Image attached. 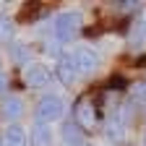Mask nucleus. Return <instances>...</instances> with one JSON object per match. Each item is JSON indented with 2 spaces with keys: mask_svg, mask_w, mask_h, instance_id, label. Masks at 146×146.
Instances as JSON below:
<instances>
[{
  "mask_svg": "<svg viewBox=\"0 0 146 146\" xmlns=\"http://www.w3.org/2000/svg\"><path fill=\"white\" fill-rule=\"evenodd\" d=\"M81 31H84V13L76 11V8L58 13L55 21H52V34L60 44H70Z\"/></svg>",
  "mask_w": 146,
  "mask_h": 146,
  "instance_id": "obj_1",
  "label": "nucleus"
},
{
  "mask_svg": "<svg viewBox=\"0 0 146 146\" xmlns=\"http://www.w3.org/2000/svg\"><path fill=\"white\" fill-rule=\"evenodd\" d=\"M63 112H65V102H63L60 94H52V91L42 94L39 102H36V107H34V117H36V123H44V125H50V123H55V120H60Z\"/></svg>",
  "mask_w": 146,
  "mask_h": 146,
  "instance_id": "obj_2",
  "label": "nucleus"
},
{
  "mask_svg": "<svg viewBox=\"0 0 146 146\" xmlns=\"http://www.w3.org/2000/svg\"><path fill=\"white\" fill-rule=\"evenodd\" d=\"M125 133H128V123L123 117L120 110H112L107 117H104V128H102V136L107 143H112V146H120L125 141Z\"/></svg>",
  "mask_w": 146,
  "mask_h": 146,
  "instance_id": "obj_3",
  "label": "nucleus"
},
{
  "mask_svg": "<svg viewBox=\"0 0 146 146\" xmlns=\"http://www.w3.org/2000/svg\"><path fill=\"white\" fill-rule=\"evenodd\" d=\"M24 81L29 89H47L55 81V68L47 63H31L24 68Z\"/></svg>",
  "mask_w": 146,
  "mask_h": 146,
  "instance_id": "obj_4",
  "label": "nucleus"
},
{
  "mask_svg": "<svg viewBox=\"0 0 146 146\" xmlns=\"http://www.w3.org/2000/svg\"><path fill=\"white\" fill-rule=\"evenodd\" d=\"M55 78H58L63 86H73L78 78H81V73H78V65L76 60H73V52H63L58 60H55Z\"/></svg>",
  "mask_w": 146,
  "mask_h": 146,
  "instance_id": "obj_5",
  "label": "nucleus"
},
{
  "mask_svg": "<svg viewBox=\"0 0 146 146\" xmlns=\"http://www.w3.org/2000/svg\"><path fill=\"white\" fill-rule=\"evenodd\" d=\"M73 60H76V65H78V73L81 76H91L99 65H102V58H99V52L94 50V47H76L73 50Z\"/></svg>",
  "mask_w": 146,
  "mask_h": 146,
  "instance_id": "obj_6",
  "label": "nucleus"
},
{
  "mask_svg": "<svg viewBox=\"0 0 146 146\" xmlns=\"http://www.w3.org/2000/svg\"><path fill=\"white\" fill-rule=\"evenodd\" d=\"M73 123H76L81 131H91L97 125V104L91 99H78L76 102V110H73Z\"/></svg>",
  "mask_w": 146,
  "mask_h": 146,
  "instance_id": "obj_7",
  "label": "nucleus"
},
{
  "mask_svg": "<svg viewBox=\"0 0 146 146\" xmlns=\"http://www.w3.org/2000/svg\"><path fill=\"white\" fill-rule=\"evenodd\" d=\"M24 110H26V104H24V99L18 94H5L3 102H0V115H3V120H8L11 125L24 117Z\"/></svg>",
  "mask_w": 146,
  "mask_h": 146,
  "instance_id": "obj_8",
  "label": "nucleus"
},
{
  "mask_svg": "<svg viewBox=\"0 0 146 146\" xmlns=\"http://www.w3.org/2000/svg\"><path fill=\"white\" fill-rule=\"evenodd\" d=\"M29 143L31 146H55L52 128L44 125V123H34L31 125V133H29Z\"/></svg>",
  "mask_w": 146,
  "mask_h": 146,
  "instance_id": "obj_9",
  "label": "nucleus"
},
{
  "mask_svg": "<svg viewBox=\"0 0 146 146\" xmlns=\"http://www.w3.org/2000/svg\"><path fill=\"white\" fill-rule=\"evenodd\" d=\"M8 52H11V60L16 65H21V68L34 63V50L26 42H13V44H8Z\"/></svg>",
  "mask_w": 146,
  "mask_h": 146,
  "instance_id": "obj_10",
  "label": "nucleus"
},
{
  "mask_svg": "<svg viewBox=\"0 0 146 146\" xmlns=\"http://www.w3.org/2000/svg\"><path fill=\"white\" fill-rule=\"evenodd\" d=\"M3 141H5V146H29V133L21 123H13V125L5 128Z\"/></svg>",
  "mask_w": 146,
  "mask_h": 146,
  "instance_id": "obj_11",
  "label": "nucleus"
},
{
  "mask_svg": "<svg viewBox=\"0 0 146 146\" xmlns=\"http://www.w3.org/2000/svg\"><path fill=\"white\" fill-rule=\"evenodd\" d=\"M60 138H63L65 146H78V143H84V131L73 120H65L63 128H60Z\"/></svg>",
  "mask_w": 146,
  "mask_h": 146,
  "instance_id": "obj_12",
  "label": "nucleus"
},
{
  "mask_svg": "<svg viewBox=\"0 0 146 146\" xmlns=\"http://www.w3.org/2000/svg\"><path fill=\"white\" fill-rule=\"evenodd\" d=\"M16 42V24L13 18L0 13V44H13Z\"/></svg>",
  "mask_w": 146,
  "mask_h": 146,
  "instance_id": "obj_13",
  "label": "nucleus"
},
{
  "mask_svg": "<svg viewBox=\"0 0 146 146\" xmlns=\"http://www.w3.org/2000/svg\"><path fill=\"white\" fill-rule=\"evenodd\" d=\"M131 44L133 47H143L146 44V13H143V18L133 26V31H131Z\"/></svg>",
  "mask_w": 146,
  "mask_h": 146,
  "instance_id": "obj_14",
  "label": "nucleus"
},
{
  "mask_svg": "<svg viewBox=\"0 0 146 146\" xmlns=\"http://www.w3.org/2000/svg\"><path fill=\"white\" fill-rule=\"evenodd\" d=\"M131 104H136V107H146V81L131 86Z\"/></svg>",
  "mask_w": 146,
  "mask_h": 146,
  "instance_id": "obj_15",
  "label": "nucleus"
},
{
  "mask_svg": "<svg viewBox=\"0 0 146 146\" xmlns=\"http://www.w3.org/2000/svg\"><path fill=\"white\" fill-rule=\"evenodd\" d=\"M107 86H110V89H112V91H123V89L128 86V81H125L123 76H112V78H110V81H107Z\"/></svg>",
  "mask_w": 146,
  "mask_h": 146,
  "instance_id": "obj_16",
  "label": "nucleus"
},
{
  "mask_svg": "<svg viewBox=\"0 0 146 146\" xmlns=\"http://www.w3.org/2000/svg\"><path fill=\"white\" fill-rule=\"evenodd\" d=\"M117 8L125 11V13H136V11H141V3H138V0H131V3H117Z\"/></svg>",
  "mask_w": 146,
  "mask_h": 146,
  "instance_id": "obj_17",
  "label": "nucleus"
},
{
  "mask_svg": "<svg viewBox=\"0 0 146 146\" xmlns=\"http://www.w3.org/2000/svg\"><path fill=\"white\" fill-rule=\"evenodd\" d=\"M8 89V76H5V68H3V58H0V94Z\"/></svg>",
  "mask_w": 146,
  "mask_h": 146,
  "instance_id": "obj_18",
  "label": "nucleus"
},
{
  "mask_svg": "<svg viewBox=\"0 0 146 146\" xmlns=\"http://www.w3.org/2000/svg\"><path fill=\"white\" fill-rule=\"evenodd\" d=\"M0 146H5V141H3V136H0Z\"/></svg>",
  "mask_w": 146,
  "mask_h": 146,
  "instance_id": "obj_19",
  "label": "nucleus"
},
{
  "mask_svg": "<svg viewBox=\"0 0 146 146\" xmlns=\"http://www.w3.org/2000/svg\"><path fill=\"white\" fill-rule=\"evenodd\" d=\"M143 146H146V131H143Z\"/></svg>",
  "mask_w": 146,
  "mask_h": 146,
  "instance_id": "obj_20",
  "label": "nucleus"
},
{
  "mask_svg": "<svg viewBox=\"0 0 146 146\" xmlns=\"http://www.w3.org/2000/svg\"><path fill=\"white\" fill-rule=\"evenodd\" d=\"M78 146H91V143H86V141H84V143H78Z\"/></svg>",
  "mask_w": 146,
  "mask_h": 146,
  "instance_id": "obj_21",
  "label": "nucleus"
}]
</instances>
